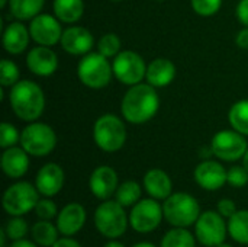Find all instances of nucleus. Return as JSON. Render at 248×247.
<instances>
[{"label":"nucleus","instance_id":"obj_1","mask_svg":"<svg viewBox=\"0 0 248 247\" xmlns=\"http://www.w3.org/2000/svg\"><path fill=\"white\" fill-rule=\"evenodd\" d=\"M160 108V98L150 83L129 86L121 103L122 116L131 124H145L155 116Z\"/></svg>","mask_w":248,"mask_h":247},{"label":"nucleus","instance_id":"obj_2","mask_svg":"<svg viewBox=\"0 0 248 247\" xmlns=\"http://www.w3.org/2000/svg\"><path fill=\"white\" fill-rule=\"evenodd\" d=\"M9 102L15 115L25 122H35L45 109L42 89L31 80H19L10 87Z\"/></svg>","mask_w":248,"mask_h":247},{"label":"nucleus","instance_id":"obj_3","mask_svg":"<svg viewBox=\"0 0 248 247\" xmlns=\"http://www.w3.org/2000/svg\"><path fill=\"white\" fill-rule=\"evenodd\" d=\"M126 135L128 134L124 121L113 114H105L99 116L93 125L94 143L106 153H115L121 150L126 141Z\"/></svg>","mask_w":248,"mask_h":247},{"label":"nucleus","instance_id":"obj_4","mask_svg":"<svg viewBox=\"0 0 248 247\" xmlns=\"http://www.w3.org/2000/svg\"><path fill=\"white\" fill-rule=\"evenodd\" d=\"M164 218L174 227H189L196 224L201 217V207L196 198L185 192L171 194L167 199H164L163 205Z\"/></svg>","mask_w":248,"mask_h":247},{"label":"nucleus","instance_id":"obj_5","mask_svg":"<svg viewBox=\"0 0 248 247\" xmlns=\"http://www.w3.org/2000/svg\"><path fill=\"white\" fill-rule=\"evenodd\" d=\"M77 76L86 87L103 89L110 83L113 68L108 61V57L102 55L99 51L89 52L80 60L77 66Z\"/></svg>","mask_w":248,"mask_h":247},{"label":"nucleus","instance_id":"obj_6","mask_svg":"<svg viewBox=\"0 0 248 247\" xmlns=\"http://www.w3.org/2000/svg\"><path fill=\"white\" fill-rule=\"evenodd\" d=\"M118 201H103L94 213V226L97 231L108 239L121 237L128 227V217Z\"/></svg>","mask_w":248,"mask_h":247},{"label":"nucleus","instance_id":"obj_7","mask_svg":"<svg viewBox=\"0 0 248 247\" xmlns=\"http://www.w3.org/2000/svg\"><path fill=\"white\" fill-rule=\"evenodd\" d=\"M20 147L31 156H48L57 146L55 131L42 122H31L20 132Z\"/></svg>","mask_w":248,"mask_h":247},{"label":"nucleus","instance_id":"obj_8","mask_svg":"<svg viewBox=\"0 0 248 247\" xmlns=\"http://www.w3.org/2000/svg\"><path fill=\"white\" fill-rule=\"evenodd\" d=\"M36 186L29 182H17L10 185L3 195V208L9 215L20 217L35 210L39 198Z\"/></svg>","mask_w":248,"mask_h":247},{"label":"nucleus","instance_id":"obj_9","mask_svg":"<svg viewBox=\"0 0 248 247\" xmlns=\"http://www.w3.org/2000/svg\"><path fill=\"white\" fill-rule=\"evenodd\" d=\"M112 68H113V76L126 86H134L141 83L145 79V73H147V66L144 58L137 54L135 51H121L113 63H112Z\"/></svg>","mask_w":248,"mask_h":247},{"label":"nucleus","instance_id":"obj_10","mask_svg":"<svg viewBox=\"0 0 248 247\" xmlns=\"http://www.w3.org/2000/svg\"><path fill=\"white\" fill-rule=\"evenodd\" d=\"M211 150L218 159L224 162H237L244 157L248 150V144L241 132L235 130H225L214 135Z\"/></svg>","mask_w":248,"mask_h":247},{"label":"nucleus","instance_id":"obj_11","mask_svg":"<svg viewBox=\"0 0 248 247\" xmlns=\"http://www.w3.org/2000/svg\"><path fill=\"white\" fill-rule=\"evenodd\" d=\"M228 233V224H225L222 215L215 211H206L201 214L195 226V234L199 243L206 247H217L224 243Z\"/></svg>","mask_w":248,"mask_h":247},{"label":"nucleus","instance_id":"obj_12","mask_svg":"<svg viewBox=\"0 0 248 247\" xmlns=\"http://www.w3.org/2000/svg\"><path fill=\"white\" fill-rule=\"evenodd\" d=\"M163 207L154 198L138 201L129 214V224L137 233L154 231L163 220Z\"/></svg>","mask_w":248,"mask_h":247},{"label":"nucleus","instance_id":"obj_13","mask_svg":"<svg viewBox=\"0 0 248 247\" xmlns=\"http://www.w3.org/2000/svg\"><path fill=\"white\" fill-rule=\"evenodd\" d=\"M62 28L60 25V19L57 16L48 13H39L29 23V33L31 38L38 45L54 47L61 41Z\"/></svg>","mask_w":248,"mask_h":247},{"label":"nucleus","instance_id":"obj_14","mask_svg":"<svg viewBox=\"0 0 248 247\" xmlns=\"http://www.w3.org/2000/svg\"><path fill=\"white\" fill-rule=\"evenodd\" d=\"M26 66L31 73L39 77L52 76L58 68L57 54L45 45H38L32 48L26 55Z\"/></svg>","mask_w":248,"mask_h":247},{"label":"nucleus","instance_id":"obj_15","mask_svg":"<svg viewBox=\"0 0 248 247\" xmlns=\"http://www.w3.org/2000/svg\"><path fill=\"white\" fill-rule=\"evenodd\" d=\"M193 178L201 188L206 191H218L227 183V170L218 162L205 160L196 166Z\"/></svg>","mask_w":248,"mask_h":247},{"label":"nucleus","instance_id":"obj_16","mask_svg":"<svg viewBox=\"0 0 248 247\" xmlns=\"http://www.w3.org/2000/svg\"><path fill=\"white\" fill-rule=\"evenodd\" d=\"M118 186V173L110 166H99L90 175L89 188L92 194L102 201H106L115 195Z\"/></svg>","mask_w":248,"mask_h":247},{"label":"nucleus","instance_id":"obj_17","mask_svg":"<svg viewBox=\"0 0 248 247\" xmlns=\"http://www.w3.org/2000/svg\"><path fill=\"white\" fill-rule=\"evenodd\" d=\"M60 44L62 49L71 55H86L93 48L94 39L89 29L83 26H70L62 32Z\"/></svg>","mask_w":248,"mask_h":247},{"label":"nucleus","instance_id":"obj_18","mask_svg":"<svg viewBox=\"0 0 248 247\" xmlns=\"http://www.w3.org/2000/svg\"><path fill=\"white\" fill-rule=\"evenodd\" d=\"M64 185V170L57 163L44 165L35 179V186L38 192L46 198L55 197Z\"/></svg>","mask_w":248,"mask_h":247},{"label":"nucleus","instance_id":"obj_19","mask_svg":"<svg viewBox=\"0 0 248 247\" xmlns=\"http://www.w3.org/2000/svg\"><path fill=\"white\" fill-rule=\"evenodd\" d=\"M86 223V210L78 202L67 204L57 217L58 231L67 237L77 234Z\"/></svg>","mask_w":248,"mask_h":247},{"label":"nucleus","instance_id":"obj_20","mask_svg":"<svg viewBox=\"0 0 248 247\" xmlns=\"http://www.w3.org/2000/svg\"><path fill=\"white\" fill-rule=\"evenodd\" d=\"M1 169L7 178L19 179L29 169V157L28 153L22 147H9L4 148L1 154Z\"/></svg>","mask_w":248,"mask_h":247},{"label":"nucleus","instance_id":"obj_21","mask_svg":"<svg viewBox=\"0 0 248 247\" xmlns=\"http://www.w3.org/2000/svg\"><path fill=\"white\" fill-rule=\"evenodd\" d=\"M176 77V66L169 58H155L147 66L145 80L151 86L166 87L169 86Z\"/></svg>","mask_w":248,"mask_h":247},{"label":"nucleus","instance_id":"obj_22","mask_svg":"<svg viewBox=\"0 0 248 247\" xmlns=\"http://www.w3.org/2000/svg\"><path fill=\"white\" fill-rule=\"evenodd\" d=\"M29 38V28H26L22 22H12L3 32V47L12 55L22 54L28 48Z\"/></svg>","mask_w":248,"mask_h":247},{"label":"nucleus","instance_id":"obj_23","mask_svg":"<svg viewBox=\"0 0 248 247\" xmlns=\"http://www.w3.org/2000/svg\"><path fill=\"white\" fill-rule=\"evenodd\" d=\"M144 188L154 199H167L171 195L173 183L170 176L161 169H151L144 176Z\"/></svg>","mask_w":248,"mask_h":247},{"label":"nucleus","instance_id":"obj_24","mask_svg":"<svg viewBox=\"0 0 248 247\" xmlns=\"http://www.w3.org/2000/svg\"><path fill=\"white\" fill-rule=\"evenodd\" d=\"M54 15L62 23H76L81 19L84 12L83 0H54Z\"/></svg>","mask_w":248,"mask_h":247},{"label":"nucleus","instance_id":"obj_25","mask_svg":"<svg viewBox=\"0 0 248 247\" xmlns=\"http://www.w3.org/2000/svg\"><path fill=\"white\" fill-rule=\"evenodd\" d=\"M45 0H9V10L17 20H31L41 13Z\"/></svg>","mask_w":248,"mask_h":247},{"label":"nucleus","instance_id":"obj_26","mask_svg":"<svg viewBox=\"0 0 248 247\" xmlns=\"http://www.w3.org/2000/svg\"><path fill=\"white\" fill-rule=\"evenodd\" d=\"M32 239L36 245L44 247H52L58 242V227L51 224L48 220H41L31 227Z\"/></svg>","mask_w":248,"mask_h":247},{"label":"nucleus","instance_id":"obj_27","mask_svg":"<svg viewBox=\"0 0 248 247\" xmlns=\"http://www.w3.org/2000/svg\"><path fill=\"white\" fill-rule=\"evenodd\" d=\"M228 233L237 243L248 245V211H237L228 218Z\"/></svg>","mask_w":248,"mask_h":247},{"label":"nucleus","instance_id":"obj_28","mask_svg":"<svg viewBox=\"0 0 248 247\" xmlns=\"http://www.w3.org/2000/svg\"><path fill=\"white\" fill-rule=\"evenodd\" d=\"M228 121L232 130L241 132L243 135H248V99L238 100L231 106Z\"/></svg>","mask_w":248,"mask_h":247},{"label":"nucleus","instance_id":"obj_29","mask_svg":"<svg viewBox=\"0 0 248 247\" xmlns=\"http://www.w3.org/2000/svg\"><path fill=\"white\" fill-rule=\"evenodd\" d=\"M141 198V186L135 181H126L121 183L115 192V201L122 207H134Z\"/></svg>","mask_w":248,"mask_h":247},{"label":"nucleus","instance_id":"obj_30","mask_svg":"<svg viewBox=\"0 0 248 247\" xmlns=\"http://www.w3.org/2000/svg\"><path fill=\"white\" fill-rule=\"evenodd\" d=\"M196 242L193 234L183 229V227H177L170 230L161 240V246L160 247H195Z\"/></svg>","mask_w":248,"mask_h":247},{"label":"nucleus","instance_id":"obj_31","mask_svg":"<svg viewBox=\"0 0 248 247\" xmlns=\"http://www.w3.org/2000/svg\"><path fill=\"white\" fill-rule=\"evenodd\" d=\"M97 49L102 55L112 58L116 57L121 52V39L116 33H105L99 42H97Z\"/></svg>","mask_w":248,"mask_h":247},{"label":"nucleus","instance_id":"obj_32","mask_svg":"<svg viewBox=\"0 0 248 247\" xmlns=\"http://www.w3.org/2000/svg\"><path fill=\"white\" fill-rule=\"evenodd\" d=\"M17 82H19L17 66L10 60L3 58L0 63V84H1V87H12Z\"/></svg>","mask_w":248,"mask_h":247},{"label":"nucleus","instance_id":"obj_33","mask_svg":"<svg viewBox=\"0 0 248 247\" xmlns=\"http://www.w3.org/2000/svg\"><path fill=\"white\" fill-rule=\"evenodd\" d=\"M4 231H6L7 239H10L13 242L20 240L28 234V223L20 217L10 218L7 221V224H6V227H4Z\"/></svg>","mask_w":248,"mask_h":247},{"label":"nucleus","instance_id":"obj_34","mask_svg":"<svg viewBox=\"0 0 248 247\" xmlns=\"http://www.w3.org/2000/svg\"><path fill=\"white\" fill-rule=\"evenodd\" d=\"M192 9L199 16H214L222 6V0H190Z\"/></svg>","mask_w":248,"mask_h":247},{"label":"nucleus","instance_id":"obj_35","mask_svg":"<svg viewBox=\"0 0 248 247\" xmlns=\"http://www.w3.org/2000/svg\"><path fill=\"white\" fill-rule=\"evenodd\" d=\"M20 141V134L15 128V125L9 122H1L0 125V147L9 148Z\"/></svg>","mask_w":248,"mask_h":247},{"label":"nucleus","instance_id":"obj_36","mask_svg":"<svg viewBox=\"0 0 248 247\" xmlns=\"http://www.w3.org/2000/svg\"><path fill=\"white\" fill-rule=\"evenodd\" d=\"M227 183L234 188H243L248 183V172L244 166H232L227 170Z\"/></svg>","mask_w":248,"mask_h":247},{"label":"nucleus","instance_id":"obj_37","mask_svg":"<svg viewBox=\"0 0 248 247\" xmlns=\"http://www.w3.org/2000/svg\"><path fill=\"white\" fill-rule=\"evenodd\" d=\"M35 213L41 220H52L57 215V207L55 202L48 199L46 197L44 199H39L36 207H35Z\"/></svg>","mask_w":248,"mask_h":247},{"label":"nucleus","instance_id":"obj_38","mask_svg":"<svg viewBox=\"0 0 248 247\" xmlns=\"http://www.w3.org/2000/svg\"><path fill=\"white\" fill-rule=\"evenodd\" d=\"M218 208V213L222 215V217H232L235 213H237V207H235V202L231 201V199H221L217 205Z\"/></svg>","mask_w":248,"mask_h":247},{"label":"nucleus","instance_id":"obj_39","mask_svg":"<svg viewBox=\"0 0 248 247\" xmlns=\"http://www.w3.org/2000/svg\"><path fill=\"white\" fill-rule=\"evenodd\" d=\"M237 17L241 25L248 26V0H240L237 6Z\"/></svg>","mask_w":248,"mask_h":247},{"label":"nucleus","instance_id":"obj_40","mask_svg":"<svg viewBox=\"0 0 248 247\" xmlns=\"http://www.w3.org/2000/svg\"><path fill=\"white\" fill-rule=\"evenodd\" d=\"M235 42H237V45H238L240 48L248 49V26H244V28L237 33Z\"/></svg>","mask_w":248,"mask_h":247},{"label":"nucleus","instance_id":"obj_41","mask_svg":"<svg viewBox=\"0 0 248 247\" xmlns=\"http://www.w3.org/2000/svg\"><path fill=\"white\" fill-rule=\"evenodd\" d=\"M52 247H81L76 240L73 239H68V237H64V239H58V242L54 245Z\"/></svg>","mask_w":248,"mask_h":247},{"label":"nucleus","instance_id":"obj_42","mask_svg":"<svg viewBox=\"0 0 248 247\" xmlns=\"http://www.w3.org/2000/svg\"><path fill=\"white\" fill-rule=\"evenodd\" d=\"M10 247H36V246H35V243H32V242H29V240L20 239V240H15Z\"/></svg>","mask_w":248,"mask_h":247},{"label":"nucleus","instance_id":"obj_43","mask_svg":"<svg viewBox=\"0 0 248 247\" xmlns=\"http://www.w3.org/2000/svg\"><path fill=\"white\" fill-rule=\"evenodd\" d=\"M103 247H125L122 243H119V242H109V243H106Z\"/></svg>","mask_w":248,"mask_h":247},{"label":"nucleus","instance_id":"obj_44","mask_svg":"<svg viewBox=\"0 0 248 247\" xmlns=\"http://www.w3.org/2000/svg\"><path fill=\"white\" fill-rule=\"evenodd\" d=\"M243 166H244V169L248 172V150L246 151L244 157H243Z\"/></svg>","mask_w":248,"mask_h":247},{"label":"nucleus","instance_id":"obj_45","mask_svg":"<svg viewBox=\"0 0 248 247\" xmlns=\"http://www.w3.org/2000/svg\"><path fill=\"white\" fill-rule=\"evenodd\" d=\"M132 247H155L154 245H151V243H137V245H134Z\"/></svg>","mask_w":248,"mask_h":247},{"label":"nucleus","instance_id":"obj_46","mask_svg":"<svg viewBox=\"0 0 248 247\" xmlns=\"http://www.w3.org/2000/svg\"><path fill=\"white\" fill-rule=\"evenodd\" d=\"M9 3V0H0V9L6 7V4Z\"/></svg>","mask_w":248,"mask_h":247},{"label":"nucleus","instance_id":"obj_47","mask_svg":"<svg viewBox=\"0 0 248 247\" xmlns=\"http://www.w3.org/2000/svg\"><path fill=\"white\" fill-rule=\"evenodd\" d=\"M217 247H232L231 245H227V243H222V245H219V246Z\"/></svg>","mask_w":248,"mask_h":247},{"label":"nucleus","instance_id":"obj_48","mask_svg":"<svg viewBox=\"0 0 248 247\" xmlns=\"http://www.w3.org/2000/svg\"><path fill=\"white\" fill-rule=\"evenodd\" d=\"M113 1H122V0H113Z\"/></svg>","mask_w":248,"mask_h":247}]
</instances>
